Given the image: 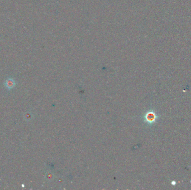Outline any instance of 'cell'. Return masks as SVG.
Listing matches in <instances>:
<instances>
[{
	"mask_svg": "<svg viewBox=\"0 0 191 190\" xmlns=\"http://www.w3.org/2000/svg\"><path fill=\"white\" fill-rule=\"evenodd\" d=\"M15 85H16V83L15 82L14 79H11V78L8 79L5 83V87L8 89H11L14 88Z\"/></svg>",
	"mask_w": 191,
	"mask_h": 190,
	"instance_id": "cell-1",
	"label": "cell"
}]
</instances>
